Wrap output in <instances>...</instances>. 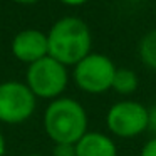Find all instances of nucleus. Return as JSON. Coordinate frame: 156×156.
<instances>
[{
  "label": "nucleus",
  "mask_w": 156,
  "mask_h": 156,
  "mask_svg": "<svg viewBox=\"0 0 156 156\" xmlns=\"http://www.w3.org/2000/svg\"><path fill=\"white\" fill-rule=\"evenodd\" d=\"M5 153H7V143H5L4 133L0 131V156H5Z\"/></svg>",
  "instance_id": "15"
},
{
  "label": "nucleus",
  "mask_w": 156,
  "mask_h": 156,
  "mask_svg": "<svg viewBox=\"0 0 156 156\" xmlns=\"http://www.w3.org/2000/svg\"><path fill=\"white\" fill-rule=\"evenodd\" d=\"M131 2H144V0H131Z\"/></svg>",
  "instance_id": "17"
},
{
  "label": "nucleus",
  "mask_w": 156,
  "mask_h": 156,
  "mask_svg": "<svg viewBox=\"0 0 156 156\" xmlns=\"http://www.w3.org/2000/svg\"><path fill=\"white\" fill-rule=\"evenodd\" d=\"M116 66L108 55L91 52L74 66V82L87 94H102L112 89Z\"/></svg>",
  "instance_id": "4"
},
{
  "label": "nucleus",
  "mask_w": 156,
  "mask_h": 156,
  "mask_svg": "<svg viewBox=\"0 0 156 156\" xmlns=\"http://www.w3.org/2000/svg\"><path fill=\"white\" fill-rule=\"evenodd\" d=\"M15 4H20V5H32V4H37L41 0H14Z\"/></svg>",
  "instance_id": "16"
},
{
  "label": "nucleus",
  "mask_w": 156,
  "mask_h": 156,
  "mask_svg": "<svg viewBox=\"0 0 156 156\" xmlns=\"http://www.w3.org/2000/svg\"><path fill=\"white\" fill-rule=\"evenodd\" d=\"M52 156H77V154H76V144H69V143H57V144H54Z\"/></svg>",
  "instance_id": "11"
},
{
  "label": "nucleus",
  "mask_w": 156,
  "mask_h": 156,
  "mask_svg": "<svg viewBox=\"0 0 156 156\" xmlns=\"http://www.w3.org/2000/svg\"><path fill=\"white\" fill-rule=\"evenodd\" d=\"M77 156H118V148L108 134L87 131L76 143Z\"/></svg>",
  "instance_id": "8"
},
{
  "label": "nucleus",
  "mask_w": 156,
  "mask_h": 156,
  "mask_svg": "<svg viewBox=\"0 0 156 156\" xmlns=\"http://www.w3.org/2000/svg\"><path fill=\"white\" fill-rule=\"evenodd\" d=\"M37 108V98L25 82H0V122L22 124L30 119Z\"/></svg>",
  "instance_id": "5"
},
{
  "label": "nucleus",
  "mask_w": 156,
  "mask_h": 156,
  "mask_svg": "<svg viewBox=\"0 0 156 156\" xmlns=\"http://www.w3.org/2000/svg\"><path fill=\"white\" fill-rule=\"evenodd\" d=\"M49 55L61 64L76 66L91 54L92 37L87 24L82 19L69 15L62 17L47 32Z\"/></svg>",
  "instance_id": "1"
},
{
  "label": "nucleus",
  "mask_w": 156,
  "mask_h": 156,
  "mask_svg": "<svg viewBox=\"0 0 156 156\" xmlns=\"http://www.w3.org/2000/svg\"><path fill=\"white\" fill-rule=\"evenodd\" d=\"M25 84L29 86L35 98L41 99H54L61 98L69 84V72L64 64L55 61L54 57L41 59L34 64L27 66L25 72Z\"/></svg>",
  "instance_id": "3"
},
{
  "label": "nucleus",
  "mask_w": 156,
  "mask_h": 156,
  "mask_svg": "<svg viewBox=\"0 0 156 156\" xmlns=\"http://www.w3.org/2000/svg\"><path fill=\"white\" fill-rule=\"evenodd\" d=\"M64 5H69V7H79V5H84L87 0H59Z\"/></svg>",
  "instance_id": "14"
},
{
  "label": "nucleus",
  "mask_w": 156,
  "mask_h": 156,
  "mask_svg": "<svg viewBox=\"0 0 156 156\" xmlns=\"http://www.w3.org/2000/svg\"><path fill=\"white\" fill-rule=\"evenodd\" d=\"M139 156H156V136L151 138L141 149V154Z\"/></svg>",
  "instance_id": "12"
},
{
  "label": "nucleus",
  "mask_w": 156,
  "mask_h": 156,
  "mask_svg": "<svg viewBox=\"0 0 156 156\" xmlns=\"http://www.w3.org/2000/svg\"><path fill=\"white\" fill-rule=\"evenodd\" d=\"M12 54L17 61L30 66L49 55L47 34L37 29L20 30L12 41Z\"/></svg>",
  "instance_id": "7"
},
{
  "label": "nucleus",
  "mask_w": 156,
  "mask_h": 156,
  "mask_svg": "<svg viewBox=\"0 0 156 156\" xmlns=\"http://www.w3.org/2000/svg\"><path fill=\"white\" fill-rule=\"evenodd\" d=\"M27 156H42V154H27Z\"/></svg>",
  "instance_id": "18"
},
{
  "label": "nucleus",
  "mask_w": 156,
  "mask_h": 156,
  "mask_svg": "<svg viewBox=\"0 0 156 156\" xmlns=\"http://www.w3.org/2000/svg\"><path fill=\"white\" fill-rule=\"evenodd\" d=\"M139 59L146 67L156 71V29L149 30L139 42Z\"/></svg>",
  "instance_id": "10"
},
{
  "label": "nucleus",
  "mask_w": 156,
  "mask_h": 156,
  "mask_svg": "<svg viewBox=\"0 0 156 156\" xmlns=\"http://www.w3.org/2000/svg\"><path fill=\"white\" fill-rule=\"evenodd\" d=\"M148 129L156 134V106L148 109Z\"/></svg>",
  "instance_id": "13"
},
{
  "label": "nucleus",
  "mask_w": 156,
  "mask_h": 156,
  "mask_svg": "<svg viewBox=\"0 0 156 156\" xmlns=\"http://www.w3.org/2000/svg\"><path fill=\"white\" fill-rule=\"evenodd\" d=\"M138 86H139V79H138V74L134 71L126 69V67L116 69L114 81H112V89L118 94L129 96L138 89Z\"/></svg>",
  "instance_id": "9"
},
{
  "label": "nucleus",
  "mask_w": 156,
  "mask_h": 156,
  "mask_svg": "<svg viewBox=\"0 0 156 156\" xmlns=\"http://www.w3.org/2000/svg\"><path fill=\"white\" fill-rule=\"evenodd\" d=\"M106 124L118 138H134L148 129V108L138 101H119L109 108Z\"/></svg>",
  "instance_id": "6"
},
{
  "label": "nucleus",
  "mask_w": 156,
  "mask_h": 156,
  "mask_svg": "<svg viewBox=\"0 0 156 156\" xmlns=\"http://www.w3.org/2000/svg\"><path fill=\"white\" fill-rule=\"evenodd\" d=\"M44 131L54 144H76L87 133V112L72 98H61L49 102L44 111Z\"/></svg>",
  "instance_id": "2"
}]
</instances>
